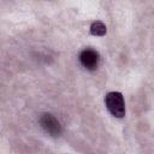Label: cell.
Segmentation results:
<instances>
[{
    "instance_id": "cell-1",
    "label": "cell",
    "mask_w": 154,
    "mask_h": 154,
    "mask_svg": "<svg viewBox=\"0 0 154 154\" xmlns=\"http://www.w3.org/2000/svg\"><path fill=\"white\" fill-rule=\"evenodd\" d=\"M105 105L108 112L117 118H123L125 116V103L124 97L119 91H111L105 96Z\"/></svg>"
},
{
    "instance_id": "cell-2",
    "label": "cell",
    "mask_w": 154,
    "mask_h": 154,
    "mask_svg": "<svg viewBox=\"0 0 154 154\" xmlns=\"http://www.w3.org/2000/svg\"><path fill=\"white\" fill-rule=\"evenodd\" d=\"M40 124L42 129L51 136H59L61 134V125L59 120L51 113H45L40 118Z\"/></svg>"
},
{
    "instance_id": "cell-4",
    "label": "cell",
    "mask_w": 154,
    "mask_h": 154,
    "mask_svg": "<svg viewBox=\"0 0 154 154\" xmlns=\"http://www.w3.org/2000/svg\"><path fill=\"white\" fill-rule=\"evenodd\" d=\"M107 29H106V25L100 22V20H96L91 25H90V32L91 35H95V36H103L106 34Z\"/></svg>"
},
{
    "instance_id": "cell-3",
    "label": "cell",
    "mask_w": 154,
    "mask_h": 154,
    "mask_svg": "<svg viewBox=\"0 0 154 154\" xmlns=\"http://www.w3.org/2000/svg\"><path fill=\"white\" fill-rule=\"evenodd\" d=\"M99 60H100V55L95 49L91 48H85L79 54V61L81 64L87 69V70H95L99 65Z\"/></svg>"
}]
</instances>
